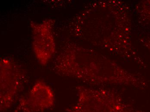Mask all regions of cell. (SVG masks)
<instances>
[{
  "mask_svg": "<svg viewBox=\"0 0 150 112\" xmlns=\"http://www.w3.org/2000/svg\"><path fill=\"white\" fill-rule=\"evenodd\" d=\"M54 94L45 83L38 81L30 92L20 99L15 112H43L54 105Z\"/></svg>",
  "mask_w": 150,
  "mask_h": 112,
  "instance_id": "277c9868",
  "label": "cell"
},
{
  "mask_svg": "<svg viewBox=\"0 0 150 112\" xmlns=\"http://www.w3.org/2000/svg\"><path fill=\"white\" fill-rule=\"evenodd\" d=\"M54 23L52 19H46L40 23H30L34 52L38 61L42 65L48 63L55 51V42L52 31Z\"/></svg>",
  "mask_w": 150,
  "mask_h": 112,
  "instance_id": "3957f363",
  "label": "cell"
},
{
  "mask_svg": "<svg viewBox=\"0 0 150 112\" xmlns=\"http://www.w3.org/2000/svg\"><path fill=\"white\" fill-rule=\"evenodd\" d=\"M0 110L7 111L15 102L25 81L22 69L11 59L3 58L0 64Z\"/></svg>",
  "mask_w": 150,
  "mask_h": 112,
  "instance_id": "7a4b0ae2",
  "label": "cell"
},
{
  "mask_svg": "<svg viewBox=\"0 0 150 112\" xmlns=\"http://www.w3.org/2000/svg\"><path fill=\"white\" fill-rule=\"evenodd\" d=\"M78 98L67 112H142L109 92L78 88Z\"/></svg>",
  "mask_w": 150,
  "mask_h": 112,
  "instance_id": "6da1fadb",
  "label": "cell"
}]
</instances>
